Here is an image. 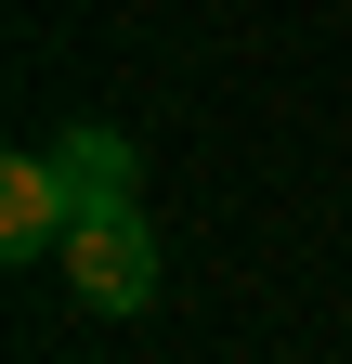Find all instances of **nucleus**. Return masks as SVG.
Listing matches in <instances>:
<instances>
[{
    "label": "nucleus",
    "mask_w": 352,
    "mask_h": 364,
    "mask_svg": "<svg viewBox=\"0 0 352 364\" xmlns=\"http://www.w3.org/2000/svg\"><path fill=\"white\" fill-rule=\"evenodd\" d=\"M53 169L78 182V208H118L130 182H144V156H130V130H66V144H53Z\"/></svg>",
    "instance_id": "7ed1b4c3"
},
{
    "label": "nucleus",
    "mask_w": 352,
    "mask_h": 364,
    "mask_svg": "<svg viewBox=\"0 0 352 364\" xmlns=\"http://www.w3.org/2000/svg\"><path fill=\"white\" fill-rule=\"evenodd\" d=\"M66 221H78V182L53 156H14V169H0V247H14V260H53Z\"/></svg>",
    "instance_id": "f03ea898"
},
{
    "label": "nucleus",
    "mask_w": 352,
    "mask_h": 364,
    "mask_svg": "<svg viewBox=\"0 0 352 364\" xmlns=\"http://www.w3.org/2000/svg\"><path fill=\"white\" fill-rule=\"evenodd\" d=\"M53 273L78 287V312H144L157 299V221H144V196H118V208H78L66 221V247H53Z\"/></svg>",
    "instance_id": "f257e3e1"
}]
</instances>
